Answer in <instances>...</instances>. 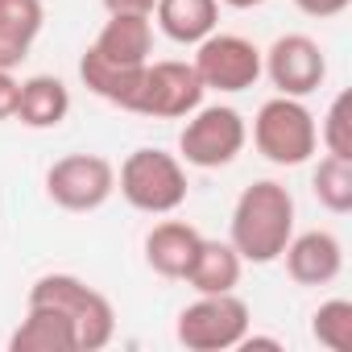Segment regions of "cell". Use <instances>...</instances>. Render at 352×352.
Masks as SVG:
<instances>
[{
    "instance_id": "1",
    "label": "cell",
    "mask_w": 352,
    "mask_h": 352,
    "mask_svg": "<svg viewBox=\"0 0 352 352\" xmlns=\"http://www.w3.org/2000/svg\"><path fill=\"white\" fill-rule=\"evenodd\" d=\"M149 54H153V17L149 13H108L104 30L79 58V79L91 96L124 108Z\"/></svg>"
},
{
    "instance_id": "2",
    "label": "cell",
    "mask_w": 352,
    "mask_h": 352,
    "mask_svg": "<svg viewBox=\"0 0 352 352\" xmlns=\"http://www.w3.org/2000/svg\"><path fill=\"white\" fill-rule=\"evenodd\" d=\"M290 236H294V195L274 179H257L253 187H245L228 224V241L241 253V261L270 265L282 257Z\"/></svg>"
},
{
    "instance_id": "3",
    "label": "cell",
    "mask_w": 352,
    "mask_h": 352,
    "mask_svg": "<svg viewBox=\"0 0 352 352\" xmlns=\"http://www.w3.org/2000/svg\"><path fill=\"white\" fill-rule=\"evenodd\" d=\"M30 302L54 307L71 319L75 352H100L116 336V307L108 302V294H100L96 286H87L75 274H42L30 286Z\"/></svg>"
},
{
    "instance_id": "4",
    "label": "cell",
    "mask_w": 352,
    "mask_h": 352,
    "mask_svg": "<svg viewBox=\"0 0 352 352\" xmlns=\"http://www.w3.org/2000/svg\"><path fill=\"white\" fill-rule=\"evenodd\" d=\"M116 191L124 195L129 208L145 212V216H170L187 204V166L179 153L166 149H133L120 170H116Z\"/></svg>"
},
{
    "instance_id": "5",
    "label": "cell",
    "mask_w": 352,
    "mask_h": 352,
    "mask_svg": "<svg viewBox=\"0 0 352 352\" xmlns=\"http://www.w3.org/2000/svg\"><path fill=\"white\" fill-rule=\"evenodd\" d=\"M253 145L274 166H302L319 149V124L294 96H274L253 116Z\"/></svg>"
},
{
    "instance_id": "6",
    "label": "cell",
    "mask_w": 352,
    "mask_h": 352,
    "mask_svg": "<svg viewBox=\"0 0 352 352\" xmlns=\"http://www.w3.org/2000/svg\"><path fill=\"white\" fill-rule=\"evenodd\" d=\"M245 141H249V124L236 108L199 104L179 133V157H183V166L220 170V166H232L241 157Z\"/></svg>"
},
{
    "instance_id": "7",
    "label": "cell",
    "mask_w": 352,
    "mask_h": 352,
    "mask_svg": "<svg viewBox=\"0 0 352 352\" xmlns=\"http://www.w3.org/2000/svg\"><path fill=\"white\" fill-rule=\"evenodd\" d=\"M199 104H204V83H199L191 63H179V58L153 63L149 58L133 96H129V104H124V112L153 116V120H183Z\"/></svg>"
},
{
    "instance_id": "8",
    "label": "cell",
    "mask_w": 352,
    "mask_h": 352,
    "mask_svg": "<svg viewBox=\"0 0 352 352\" xmlns=\"http://www.w3.org/2000/svg\"><path fill=\"white\" fill-rule=\"evenodd\" d=\"M253 315L249 302L236 298V290L228 294H199L195 302H187L179 311V323H174V336H179L183 348L191 352H228L245 340Z\"/></svg>"
},
{
    "instance_id": "9",
    "label": "cell",
    "mask_w": 352,
    "mask_h": 352,
    "mask_svg": "<svg viewBox=\"0 0 352 352\" xmlns=\"http://www.w3.org/2000/svg\"><path fill=\"white\" fill-rule=\"evenodd\" d=\"M46 195L63 212H96L116 195V166L104 153H67L46 170Z\"/></svg>"
},
{
    "instance_id": "10",
    "label": "cell",
    "mask_w": 352,
    "mask_h": 352,
    "mask_svg": "<svg viewBox=\"0 0 352 352\" xmlns=\"http://www.w3.org/2000/svg\"><path fill=\"white\" fill-rule=\"evenodd\" d=\"M195 75L204 91H249L261 79V50L241 34H208L195 46Z\"/></svg>"
},
{
    "instance_id": "11",
    "label": "cell",
    "mask_w": 352,
    "mask_h": 352,
    "mask_svg": "<svg viewBox=\"0 0 352 352\" xmlns=\"http://www.w3.org/2000/svg\"><path fill=\"white\" fill-rule=\"evenodd\" d=\"M261 71L270 75V83L278 87V96H311L323 79H327V54L315 38L307 34H282L265 54H261Z\"/></svg>"
},
{
    "instance_id": "12",
    "label": "cell",
    "mask_w": 352,
    "mask_h": 352,
    "mask_svg": "<svg viewBox=\"0 0 352 352\" xmlns=\"http://www.w3.org/2000/svg\"><path fill=\"white\" fill-rule=\"evenodd\" d=\"M286 257V274L298 286H327L340 278L344 270V245L336 232L327 228H311V232H294L282 249Z\"/></svg>"
},
{
    "instance_id": "13",
    "label": "cell",
    "mask_w": 352,
    "mask_h": 352,
    "mask_svg": "<svg viewBox=\"0 0 352 352\" xmlns=\"http://www.w3.org/2000/svg\"><path fill=\"white\" fill-rule=\"evenodd\" d=\"M204 245V232L187 220H162L145 232V265L157 274V278H170V282H179L187 278L195 253Z\"/></svg>"
},
{
    "instance_id": "14",
    "label": "cell",
    "mask_w": 352,
    "mask_h": 352,
    "mask_svg": "<svg viewBox=\"0 0 352 352\" xmlns=\"http://www.w3.org/2000/svg\"><path fill=\"white\" fill-rule=\"evenodd\" d=\"M46 25L42 0H0V71H13L30 58Z\"/></svg>"
},
{
    "instance_id": "15",
    "label": "cell",
    "mask_w": 352,
    "mask_h": 352,
    "mask_svg": "<svg viewBox=\"0 0 352 352\" xmlns=\"http://www.w3.org/2000/svg\"><path fill=\"white\" fill-rule=\"evenodd\" d=\"M149 17H157V30L170 42L199 46L220 25V0H157Z\"/></svg>"
},
{
    "instance_id": "16",
    "label": "cell",
    "mask_w": 352,
    "mask_h": 352,
    "mask_svg": "<svg viewBox=\"0 0 352 352\" xmlns=\"http://www.w3.org/2000/svg\"><path fill=\"white\" fill-rule=\"evenodd\" d=\"M241 274H245V261L232 249V241H208L204 236V245H199V253H195L183 282L195 294H228V290L241 286Z\"/></svg>"
},
{
    "instance_id": "17",
    "label": "cell",
    "mask_w": 352,
    "mask_h": 352,
    "mask_svg": "<svg viewBox=\"0 0 352 352\" xmlns=\"http://www.w3.org/2000/svg\"><path fill=\"white\" fill-rule=\"evenodd\" d=\"M71 112V87L58 75H30L17 96V120L25 129H58Z\"/></svg>"
},
{
    "instance_id": "18",
    "label": "cell",
    "mask_w": 352,
    "mask_h": 352,
    "mask_svg": "<svg viewBox=\"0 0 352 352\" xmlns=\"http://www.w3.org/2000/svg\"><path fill=\"white\" fill-rule=\"evenodd\" d=\"M13 352H75V327L63 311L30 302L21 327L9 336Z\"/></svg>"
},
{
    "instance_id": "19",
    "label": "cell",
    "mask_w": 352,
    "mask_h": 352,
    "mask_svg": "<svg viewBox=\"0 0 352 352\" xmlns=\"http://www.w3.org/2000/svg\"><path fill=\"white\" fill-rule=\"evenodd\" d=\"M311 191L319 208H327L331 216H348L352 212V157L323 153L319 166L311 170Z\"/></svg>"
},
{
    "instance_id": "20",
    "label": "cell",
    "mask_w": 352,
    "mask_h": 352,
    "mask_svg": "<svg viewBox=\"0 0 352 352\" xmlns=\"http://www.w3.org/2000/svg\"><path fill=\"white\" fill-rule=\"evenodd\" d=\"M311 336L331 352H348L352 348V302L348 298L319 302V311L311 315Z\"/></svg>"
},
{
    "instance_id": "21",
    "label": "cell",
    "mask_w": 352,
    "mask_h": 352,
    "mask_svg": "<svg viewBox=\"0 0 352 352\" xmlns=\"http://www.w3.org/2000/svg\"><path fill=\"white\" fill-rule=\"evenodd\" d=\"M319 141L327 153L336 157H352V91H340L327 112H323V129H319Z\"/></svg>"
},
{
    "instance_id": "22",
    "label": "cell",
    "mask_w": 352,
    "mask_h": 352,
    "mask_svg": "<svg viewBox=\"0 0 352 352\" xmlns=\"http://www.w3.org/2000/svg\"><path fill=\"white\" fill-rule=\"evenodd\" d=\"M17 96H21V79H13V71H0V120L17 116Z\"/></svg>"
},
{
    "instance_id": "23",
    "label": "cell",
    "mask_w": 352,
    "mask_h": 352,
    "mask_svg": "<svg viewBox=\"0 0 352 352\" xmlns=\"http://www.w3.org/2000/svg\"><path fill=\"white\" fill-rule=\"evenodd\" d=\"M294 5H298V13H307L315 21H327V17H340L352 0H294Z\"/></svg>"
},
{
    "instance_id": "24",
    "label": "cell",
    "mask_w": 352,
    "mask_h": 352,
    "mask_svg": "<svg viewBox=\"0 0 352 352\" xmlns=\"http://www.w3.org/2000/svg\"><path fill=\"white\" fill-rule=\"evenodd\" d=\"M157 0H104L108 13H153Z\"/></svg>"
},
{
    "instance_id": "25",
    "label": "cell",
    "mask_w": 352,
    "mask_h": 352,
    "mask_svg": "<svg viewBox=\"0 0 352 352\" xmlns=\"http://www.w3.org/2000/svg\"><path fill=\"white\" fill-rule=\"evenodd\" d=\"M220 5H228V9H257V5H265V0H220Z\"/></svg>"
}]
</instances>
